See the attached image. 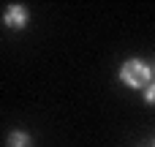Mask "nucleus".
Segmentation results:
<instances>
[{
    "mask_svg": "<svg viewBox=\"0 0 155 147\" xmlns=\"http://www.w3.org/2000/svg\"><path fill=\"white\" fill-rule=\"evenodd\" d=\"M120 82L125 87H134V90L147 87L153 82V68L144 60H125L123 68H120Z\"/></svg>",
    "mask_w": 155,
    "mask_h": 147,
    "instance_id": "nucleus-1",
    "label": "nucleus"
},
{
    "mask_svg": "<svg viewBox=\"0 0 155 147\" xmlns=\"http://www.w3.org/2000/svg\"><path fill=\"white\" fill-rule=\"evenodd\" d=\"M27 22H30V14H27V8L19 5V3H11V5L5 8V14H3V25L11 27V30H25Z\"/></svg>",
    "mask_w": 155,
    "mask_h": 147,
    "instance_id": "nucleus-2",
    "label": "nucleus"
},
{
    "mask_svg": "<svg viewBox=\"0 0 155 147\" xmlns=\"http://www.w3.org/2000/svg\"><path fill=\"white\" fill-rule=\"evenodd\" d=\"M5 145L8 147H33V139H30V134H25V131H11Z\"/></svg>",
    "mask_w": 155,
    "mask_h": 147,
    "instance_id": "nucleus-3",
    "label": "nucleus"
},
{
    "mask_svg": "<svg viewBox=\"0 0 155 147\" xmlns=\"http://www.w3.org/2000/svg\"><path fill=\"white\" fill-rule=\"evenodd\" d=\"M144 101H147L150 106H155V82H150V85L144 87Z\"/></svg>",
    "mask_w": 155,
    "mask_h": 147,
    "instance_id": "nucleus-4",
    "label": "nucleus"
},
{
    "mask_svg": "<svg viewBox=\"0 0 155 147\" xmlns=\"http://www.w3.org/2000/svg\"><path fill=\"white\" fill-rule=\"evenodd\" d=\"M153 82H155V68H153Z\"/></svg>",
    "mask_w": 155,
    "mask_h": 147,
    "instance_id": "nucleus-5",
    "label": "nucleus"
}]
</instances>
